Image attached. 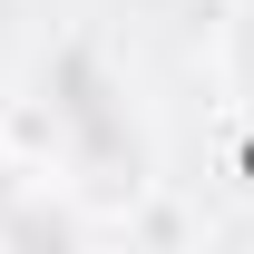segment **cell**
<instances>
[{
  "label": "cell",
  "mask_w": 254,
  "mask_h": 254,
  "mask_svg": "<svg viewBox=\"0 0 254 254\" xmlns=\"http://www.w3.org/2000/svg\"><path fill=\"white\" fill-rule=\"evenodd\" d=\"M0 254H78V215L49 205L39 186H20L10 205H0Z\"/></svg>",
  "instance_id": "1"
},
{
  "label": "cell",
  "mask_w": 254,
  "mask_h": 254,
  "mask_svg": "<svg viewBox=\"0 0 254 254\" xmlns=\"http://www.w3.org/2000/svg\"><path fill=\"white\" fill-rule=\"evenodd\" d=\"M10 195H20V176H10V166H0V205H10Z\"/></svg>",
  "instance_id": "2"
},
{
  "label": "cell",
  "mask_w": 254,
  "mask_h": 254,
  "mask_svg": "<svg viewBox=\"0 0 254 254\" xmlns=\"http://www.w3.org/2000/svg\"><path fill=\"white\" fill-rule=\"evenodd\" d=\"M245 49H254V20H245Z\"/></svg>",
  "instance_id": "3"
}]
</instances>
